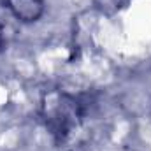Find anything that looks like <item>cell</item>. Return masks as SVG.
I'll use <instances>...</instances> for the list:
<instances>
[{
    "instance_id": "cell-1",
    "label": "cell",
    "mask_w": 151,
    "mask_h": 151,
    "mask_svg": "<svg viewBox=\"0 0 151 151\" xmlns=\"http://www.w3.org/2000/svg\"><path fill=\"white\" fill-rule=\"evenodd\" d=\"M40 116L56 142H65L83 121V107L74 95L62 90H49L42 95Z\"/></svg>"
},
{
    "instance_id": "cell-2",
    "label": "cell",
    "mask_w": 151,
    "mask_h": 151,
    "mask_svg": "<svg viewBox=\"0 0 151 151\" xmlns=\"http://www.w3.org/2000/svg\"><path fill=\"white\" fill-rule=\"evenodd\" d=\"M5 7L21 23H35L46 12L44 0H5Z\"/></svg>"
},
{
    "instance_id": "cell-3",
    "label": "cell",
    "mask_w": 151,
    "mask_h": 151,
    "mask_svg": "<svg viewBox=\"0 0 151 151\" xmlns=\"http://www.w3.org/2000/svg\"><path fill=\"white\" fill-rule=\"evenodd\" d=\"M4 47V30H2V25H0V49Z\"/></svg>"
}]
</instances>
